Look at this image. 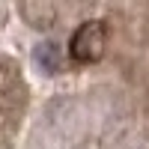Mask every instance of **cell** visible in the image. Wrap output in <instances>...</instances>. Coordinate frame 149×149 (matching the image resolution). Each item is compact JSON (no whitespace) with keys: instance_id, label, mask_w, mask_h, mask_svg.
Returning a JSON list of instances; mask_svg holds the SVG:
<instances>
[{"instance_id":"cell-1","label":"cell","mask_w":149,"mask_h":149,"mask_svg":"<svg viewBox=\"0 0 149 149\" xmlns=\"http://www.w3.org/2000/svg\"><path fill=\"white\" fill-rule=\"evenodd\" d=\"M104 45H107V27L102 21H86L74 30L69 42V54L78 63H95V60H102Z\"/></svg>"},{"instance_id":"cell-2","label":"cell","mask_w":149,"mask_h":149,"mask_svg":"<svg viewBox=\"0 0 149 149\" xmlns=\"http://www.w3.org/2000/svg\"><path fill=\"white\" fill-rule=\"evenodd\" d=\"M33 57H36V63H39L48 74H54V72L63 69V54H60V48H57L54 42H42V45H36Z\"/></svg>"}]
</instances>
